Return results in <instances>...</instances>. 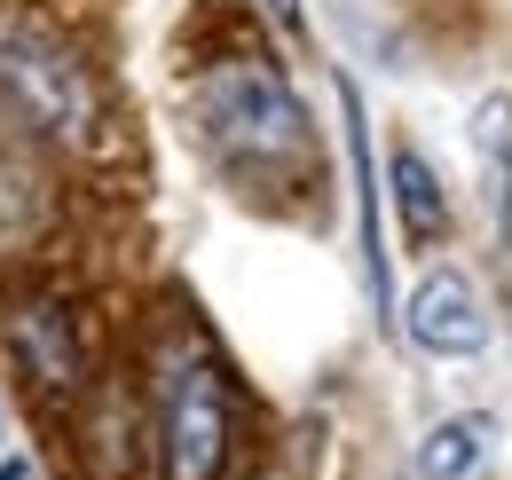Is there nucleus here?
I'll use <instances>...</instances> for the list:
<instances>
[{
    "mask_svg": "<svg viewBox=\"0 0 512 480\" xmlns=\"http://www.w3.org/2000/svg\"><path fill=\"white\" fill-rule=\"evenodd\" d=\"M158 457L166 480H221L229 465V386L197 339L166 347L158 362Z\"/></svg>",
    "mask_w": 512,
    "mask_h": 480,
    "instance_id": "f03ea898",
    "label": "nucleus"
},
{
    "mask_svg": "<svg viewBox=\"0 0 512 480\" xmlns=\"http://www.w3.org/2000/svg\"><path fill=\"white\" fill-rule=\"evenodd\" d=\"M386 189H394V205H402V229H410V237H442L449 205H442V189H434V166H426L410 142L386 158Z\"/></svg>",
    "mask_w": 512,
    "mask_h": 480,
    "instance_id": "6e6552de",
    "label": "nucleus"
},
{
    "mask_svg": "<svg viewBox=\"0 0 512 480\" xmlns=\"http://www.w3.org/2000/svg\"><path fill=\"white\" fill-rule=\"evenodd\" d=\"M0 480H24V449H16V418L0 402Z\"/></svg>",
    "mask_w": 512,
    "mask_h": 480,
    "instance_id": "1a4fd4ad",
    "label": "nucleus"
},
{
    "mask_svg": "<svg viewBox=\"0 0 512 480\" xmlns=\"http://www.w3.org/2000/svg\"><path fill=\"white\" fill-rule=\"evenodd\" d=\"M16 347H24V362L64 394L71 378H79V347H71V323H64V307H16Z\"/></svg>",
    "mask_w": 512,
    "mask_h": 480,
    "instance_id": "423d86ee",
    "label": "nucleus"
},
{
    "mask_svg": "<svg viewBox=\"0 0 512 480\" xmlns=\"http://www.w3.org/2000/svg\"><path fill=\"white\" fill-rule=\"evenodd\" d=\"M489 441H497V418H442L426 441H418V473L426 480H465L481 457H489Z\"/></svg>",
    "mask_w": 512,
    "mask_h": 480,
    "instance_id": "0eeeda50",
    "label": "nucleus"
},
{
    "mask_svg": "<svg viewBox=\"0 0 512 480\" xmlns=\"http://www.w3.org/2000/svg\"><path fill=\"white\" fill-rule=\"evenodd\" d=\"M402 331H410L418 355L473 362L489 347V307H481V292H473L457 268H434V276H418V292L402 300Z\"/></svg>",
    "mask_w": 512,
    "mask_h": 480,
    "instance_id": "20e7f679",
    "label": "nucleus"
},
{
    "mask_svg": "<svg viewBox=\"0 0 512 480\" xmlns=\"http://www.w3.org/2000/svg\"><path fill=\"white\" fill-rule=\"evenodd\" d=\"M339 126H347V166H355V213H363V284H371V307H394L386 292V229H379V166H371V119H363V95L355 79H339Z\"/></svg>",
    "mask_w": 512,
    "mask_h": 480,
    "instance_id": "39448f33",
    "label": "nucleus"
},
{
    "mask_svg": "<svg viewBox=\"0 0 512 480\" xmlns=\"http://www.w3.org/2000/svg\"><path fill=\"white\" fill-rule=\"evenodd\" d=\"M197 134L229 166H292L308 158V111L268 56H221L197 79Z\"/></svg>",
    "mask_w": 512,
    "mask_h": 480,
    "instance_id": "f257e3e1",
    "label": "nucleus"
},
{
    "mask_svg": "<svg viewBox=\"0 0 512 480\" xmlns=\"http://www.w3.org/2000/svg\"><path fill=\"white\" fill-rule=\"evenodd\" d=\"M0 95L40 134H56V142H87L95 134V71L48 24H8L0 32Z\"/></svg>",
    "mask_w": 512,
    "mask_h": 480,
    "instance_id": "7ed1b4c3",
    "label": "nucleus"
}]
</instances>
